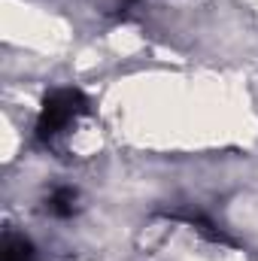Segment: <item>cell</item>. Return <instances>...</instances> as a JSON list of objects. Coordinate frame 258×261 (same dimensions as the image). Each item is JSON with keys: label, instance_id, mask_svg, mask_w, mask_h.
Returning a JSON list of instances; mask_svg holds the SVG:
<instances>
[{"label": "cell", "instance_id": "6da1fadb", "mask_svg": "<svg viewBox=\"0 0 258 261\" xmlns=\"http://www.w3.org/2000/svg\"><path fill=\"white\" fill-rule=\"evenodd\" d=\"M85 110V97L76 88H58L46 97L43 110H40V122H37V134L43 140H52Z\"/></svg>", "mask_w": 258, "mask_h": 261}, {"label": "cell", "instance_id": "7a4b0ae2", "mask_svg": "<svg viewBox=\"0 0 258 261\" xmlns=\"http://www.w3.org/2000/svg\"><path fill=\"white\" fill-rule=\"evenodd\" d=\"M73 203H76V192L73 189H58L55 195L49 197V210L55 216H70L73 213Z\"/></svg>", "mask_w": 258, "mask_h": 261}]
</instances>
